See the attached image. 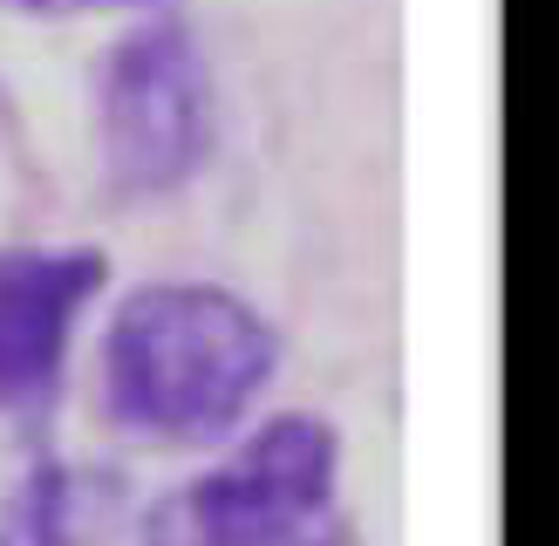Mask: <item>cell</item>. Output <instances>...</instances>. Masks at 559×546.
<instances>
[{"instance_id": "7a4b0ae2", "label": "cell", "mask_w": 559, "mask_h": 546, "mask_svg": "<svg viewBox=\"0 0 559 546\" xmlns=\"http://www.w3.org/2000/svg\"><path fill=\"white\" fill-rule=\"evenodd\" d=\"M136 546H355L342 512V430L280 410L144 512Z\"/></svg>"}, {"instance_id": "277c9868", "label": "cell", "mask_w": 559, "mask_h": 546, "mask_svg": "<svg viewBox=\"0 0 559 546\" xmlns=\"http://www.w3.org/2000/svg\"><path fill=\"white\" fill-rule=\"evenodd\" d=\"M103 287V246H0V424H27L62 396L75 321Z\"/></svg>"}, {"instance_id": "3957f363", "label": "cell", "mask_w": 559, "mask_h": 546, "mask_svg": "<svg viewBox=\"0 0 559 546\" xmlns=\"http://www.w3.org/2000/svg\"><path fill=\"white\" fill-rule=\"evenodd\" d=\"M96 157L117 199H171L212 157V75L178 14H151L96 62Z\"/></svg>"}, {"instance_id": "8992f818", "label": "cell", "mask_w": 559, "mask_h": 546, "mask_svg": "<svg viewBox=\"0 0 559 546\" xmlns=\"http://www.w3.org/2000/svg\"><path fill=\"white\" fill-rule=\"evenodd\" d=\"M0 8L27 21H75V14H109V8H144V0H0Z\"/></svg>"}, {"instance_id": "5b68a950", "label": "cell", "mask_w": 559, "mask_h": 546, "mask_svg": "<svg viewBox=\"0 0 559 546\" xmlns=\"http://www.w3.org/2000/svg\"><path fill=\"white\" fill-rule=\"evenodd\" d=\"M90 478L48 444H0V546H90Z\"/></svg>"}, {"instance_id": "6da1fadb", "label": "cell", "mask_w": 559, "mask_h": 546, "mask_svg": "<svg viewBox=\"0 0 559 546\" xmlns=\"http://www.w3.org/2000/svg\"><path fill=\"white\" fill-rule=\"evenodd\" d=\"M280 369V335L246 294L218 281H144L103 335V410L144 444L233 437Z\"/></svg>"}]
</instances>
